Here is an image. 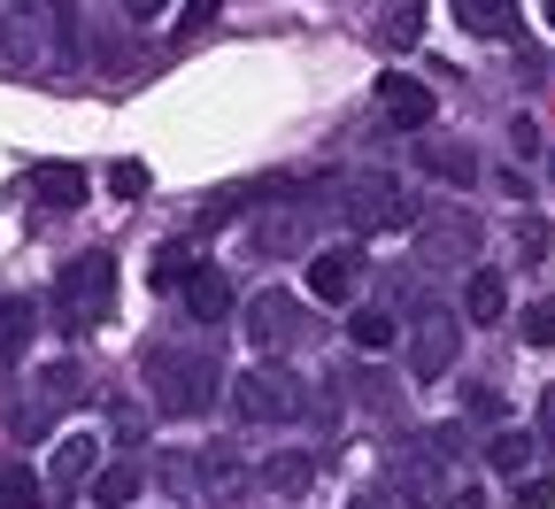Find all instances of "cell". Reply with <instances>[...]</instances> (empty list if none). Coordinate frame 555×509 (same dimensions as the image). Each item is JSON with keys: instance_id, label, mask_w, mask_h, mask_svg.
I'll list each match as a JSON object with an SVG mask.
<instances>
[{"instance_id": "obj_1", "label": "cell", "mask_w": 555, "mask_h": 509, "mask_svg": "<svg viewBox=\"0 0 555 509\" xmlns=\"http://www.w3.org/2000/svg\"><path fill=\"white\" fill-rule=\"evenodd\" d=\"M108 302H116V263H108L101 247L69 255V263L54 270V325H62V332H93V325L108 317Z\"/></svg>"}, {"instance_id": "obj_2", "label": "cell", "mask_w": 555, "mask_h": 509, "mask_svg": "<svg viewBox=\"0 0 555 509\" xmlns=\"http://www.w3.org/2000/svg\"><path fill=\"white\" fill-rule=\"evenodd\" d=\"M147 394L163 402V417H201L217 402V362L201 347H147Z\"/></svg>"}, {"instance_id": "obj_3", "label": "cell", "mask_w": 555, "mask_h": 509, "mask_svg": "<svg viewBox=\"0 0 555 509\" xmlns=\"http://www.w3.org/2000/svg\"><path fill=\"white\" fill-rule=\"evenodd\" d=\"M232 409L247 424H286V417H301V379L286 362H255V371L232 379Z\"/></svg>"}, {"instance_id": "obj_4", "label": "cell", "mask_w": 555, "mask_h": 509, "mask_svg": "<svg viewBox=\"0 0 555 509\" xmlns=\"http://www.w3.org/2000/svg\"><path fill=\"white\" fill-rule=\"evenodd\" d=\"M339 201H347V225L356 232H409V193H401L393 170H356Z\"/></svg>"}, {"instance_id": "obj_5", "label": "cell", "mask_w": 555, "mask_h": 509, "mask_svg": "<svg viewBox=\"0 0 555 509\" xmlns=\"http://www.w3.org/2000/svg\"><path fill=\"white\" fill-rule=\"evenodd\" d=\"M455 347H463V325H455L448 309H433V302L409 309V371H416V379H448Z\"/></svg>"}, {"instance_id": "obj_6", "label": "cell", "mask_w": 555, "mask_h": 509, "mask_svg": "<svg viewBox=\"0 0 555 509\" xmlns=\"http://www.w3.org/2000/svg\"><path fill=\"white\" fill-rule=\"evenodd\" d=\"M47 47H54V16L39 9V0H16V9H0V54H9L16 69L47 62Z\"/></svg>"}, {"instance_id": "obj_7", "label": "cell", "mask_w": 555, "mask_h": 509, "mask_svg": "<svg viewBox=\"0 0 555 509\" xmlns=\"http://www.w3.org/2000/svg\"><path fill=\"white\" fill-rule=\"evenodd\" d=\"M448 456H440V441H416V448H393L386 456V486L401 494V501H440V471Z\"/></svg>"}, {"instance_id": "obj_8", "label": "cell", "mask_w": 555, "mask_h": 509, "mask_svg": "<svg viewBox=\"0 0 555 509\" xmlns=\"http://www.w3.org/2000/svg\"><path fill=\"white\" fill-rule=\"evenodd\" d=\"M247 340L255 347H309V309H294V294H255L247 302Z\"/></svg>"}, {"instance_id": "obj_9", "label": "cell", "mask_w": 555, "mask_h": 509, "mask_svg": "<svg viewBox=\"0 0 555 509\" xmlns=\"http://www.w3.org/2000/svg\"><path fill=\"white\" fill-rule=\"evenodd\" d=\"M378 109H386V124H401V131H425V124H433V86L409 78V69H386V78H378Z\"/></svg>"}, {"instance_id": "obj_10", "label": "cell", "mask_w": 555, "mask_h": 509, "mask_svg": "<svg viewBox=\"0 0 555 509\" xmlns=\"http://www.w3.org/2000/svg\"><path fill=\"white\" fill-rule=\"evenodd\" d=\"M93 471H101V441L93 432H69V441L54 448V463H47V486L78 494V486H93Z\"/></svg>"}, {"instance_id": "obj_11", "label": "cell", "mask_w": 555, "mask_h": 509, "mask_svg": "<svg viewBox=\"0 0 555 509\" xmlns=\"http://www.w3.org/2000/svg\"><path fill=\"white\" fill-rule=\"evenodd\" d=\"M309 294L317 302H356V247H317L309 255Z\"/></svg>"}, {"instance_id": "obj_12", "label": "cell", "mask_w": 555, "mask_h": 509, "mask_svg": "<svg viewBox=\"0 0 555 509\" xmlns=\"http://www.w3.org/2000/svg\"><path fill=\"white\" fill-rule=\"evenodd\" d=\"M178 294H185V309H193L201 325H224V317H232V278H224V270H208V263L178 285Z\"/></svg>"}, {"instance_id": "obj_13", "label": "cell", "mask_w": 555, "mask_h": 509, "mask_svg": "<svg viewBox=\"0 0 555 509\" xmlns=\"http://www.w3.org/2000/svg\"><path fill=\"white\" fill-rule=\"evenodd\" d=\"M455 24L470 39H517V0H455Z\"/></svg>"}, {"instance_id": "obj_14", "label": "cell", "mask_w": 555, "mask_h": 509, "mask_svg": "<svg viewBox=\"0 0 555 509\" xmlns=\"http://www.w3.org/2000/svg\"><path fill=\"white\" fill-rule=\"evenodd\" d=\"M502 309H509L502 270H470V278H463V317H470V325H502Z\"/></svg>"}, {"instance_id": "obj_15", "label": "cell", "mask_w": 555, "mask_h": 509, "mask_svg": "<svg viewBox=\"0 0 555 509\" xmlns=\"http://www.w3.org/2000/svg\"><path fill=\"white\" fill-rule=\"evenodd\" d=\"M31 193H39V208H86V170H69V163H47L39 178H31Z\"/></svg>"}, {"instance_id": "obj_16", "label": "cell", "mask_w": 555, "mask_h": 509, "mask_svg": "<svg viewBox=\"0 0 555 509\" xmlns=\"http://www.w3.org/2000/svg\"><path fill=\"white\" fill-rule=\"evenodd\" d=\"M139 486H147V479H139V463H108V471H93V486H86V494H93L101 509H131V501H139Z\"/></svg>"}, {"instance_id": "obj_17", "label": "cell", "mask_w": 555, "mask_h": 509, "mask_svg": "<svg viewBox=\"0 0 555 509\" xmlns=\"http://www.w3.org/2000/svg\"><path fill=\"white\" fill-rule=\"evenodd\" d=\"M425 247H433L440 263H463V255L478 247V232H470V216H433V225H425Z\"/></svg>"}, {"instance_id": "obj_18", "label": "cell", "mask_w": 555, "mask_h": 509, "mask_svg": "<svg viewBox=\"0 0 555 509\" xmlns=\"http://www.w3.org/2000/svg\"><path fill=\"white\" fill-rule=\"evenodd\" d=\"M201 270V255L185 247V240H170V247H155V263H147V278H155V294H178V285Z\"/></svg>"}, {"instance_id": "obj_19", "label": "cell", "mask_w": 555, "mask_h": 509, "mask_svg": "<svg viewBox=\"0 0 555 509\" xmlns=\"http://www.w3.org/2000/svg\"><path fill=\"white\" fill-rule=\"evenodd\" d=\"M425 163H433L448 186H478V155H470V148H455V139H425Z\"/></svg>"}, {"instance_id": "obj_20", "label": "cell", "mask_w": 555, "mask_h": 509, "mask_svg": "<svg viewBox=\"0 0 555 509\" xmlns=\"http://www.w3.org/2000/svg\"><path fill=\"white\" fill-rule=\"evenodd\" d=\"M347 340L378 355V347H393V340H401V317H393V309H356V317H347Z\"/></svg>"}, {"instance_id": "obj_21", "label": "cell", "mask_w": 555, "mask_h": 509, "mask_svg": "<svg viewBox=\"0 0 555 509\" xmlns=\"http://www.w3.org/2000/svg\"><path fill=\"white\" fill-rule=\"evenodd\" d=\"M262 486H270V494H309V486H317V463H309V456H270V463H262Z\"/></svg>"}, {"instance_id": "obj_22", "label": "cell", "mask_w": 555, "mask_h": 509, "mask_svg": "<svg viewBox=\"0 0 555 509\" xmlns=\"http://www.w3.org/2000/svg\"><path fill=\"white\" fill-rule=\"evenodd\" d=\"M31 325H39V309H31V302H0V362H16V355H24Z\"/></svg>"}, {"instance_id": "obj_23", "label": "cell", "mask_w": 555, "mask_h": 509, "mask_svg": "<svg viewBox=\"0 0 555 509\" xmlns=\"http://www.w3.org/2000/svg\"><path fill=\"white\" fill-rule=\"evenodd\" d=\"M425 39V0H409V9H386L378 16V47H416Z\"/></svg>"}, {"instance_id": "obj_24", "label": "cell", "mask_w": 555, "mask_h": 509, "mask_svg": "<svg viewBox=\"0 0 555 509\" xmlns=\"http://www.w3.org/2000/svg\"><path fill=\"white\" fill-rule=\"evenodd\" d=\"M224 16V0H185V9H178V24H170V47H193L208 24H217Z\"/></svg>"}, {"instance_id": "obj_25", "label": "cell", "mask_w": 555, "mask_h": 509, "mask_svg": "<svg viewBox=\"0 0 555 509\" xmlns=\"http://www.w3.org/2000/svg\"><path fill=\"white\" fill-rule=\"evenodd\" d=\"M47 501V486H39V471H0V509H39Z\"/></svg>"}, {"instance_id": "obj_26", "label": "cell", "mask_w": 555, "mask_h": 509, "mask_svg": "<svg viewBox=\"0 0 555 509\" xmlns=\"http://www.w3.org/2000/svg\"><path fill=\"white\" fill-rule=\"evenodd\" d=\"M532 448H540L532 432H494V448H486V463H494V471H525V463H532Z\"/></svg>"}, {"instance_id": "obj_27", "label": "cell", "mask_w": 555, "mask_h": 509, "mask_svg": "<svg viewBox=\"0 0 555 509\" xmlns=\"http://www.w3.org/2000/svg\"><path fill=\"white\" fill-rule=\"evenodd\" d=\"M301 240H309L301 216H270V225L255 232V247H262V255H286V247H301Z\"/></svg>"}, {"instance_id": "obj_28", "label": "cell", "mask_w": 555, "mask_h": 509, "mask_svg": "<svg viewBox=\"0 0 555 509\" xmlns=\"http://www.w3.org/2000/svg\"><path fill=\"white\" fill-rule=\"evenodd\" d=\"M347 394H363L371 409H393V379H378V371H347Z\"/></svg>"}, {"instance_id": "obj_29", "label": "cell", "mask_w": 555, "mask_h": 509, "mask_svg": "<svg viewBox=\"0 0 555 509\" xmlns=\"http://www.w3.org/2000/svg\"><path fill=\"white\" fill-rule=\"evenodd\" d=\"M525 347H555V302H532L525 309Z\"/></svg>"}, {"instance_id": "obj_30", "label": "cell", "mask_w": 555, "mask_h": 509, "mask_svg": "<svg viewBox=\"0 0 555 509\" xmlns=\"http://www.w3.org/2000/svg\"><path fill=\"white\" fill-rule=\"evenodd\" d=\"M108 193L139 201V193H147V163H108Z\"/></svg>"}, {"instance_id": "obj_31", "label": "cell", "mask_w": 555, "mask_h": 509, "mask_svg": "<svg viewBox=\"0 0 555 509\" xmlns=\"http://www.w3.org/2000/svg\"><path fill=\"white\" fill-rule=\"evenodd\" d=\"M39 394H47V402H69V394H78V362H54V371H39Z\"/></svg>"}, {"instance_id": "obj_32", "label": "cell", "mask_w": 555, "mask_h": 509, "mask_svg": "<svg viewBox=\"0 0 555 509\" xmlns=\"http://www.w3.org/2000/svg\"><path fill=\"white\" fill-rule=\"evenodd\" d=\"M347 509H409L393 486H356V494H347Z\"/></svg>"}, {"instance_id": "obj_33", "label": "cell", "mask_w": 555, "mask_h": 509, "mask_svg": "<svg viewBox=\"0 0 555 509\" xmlns=\"http://www.w3.org/2000/svg\"><path fill=\"white\" fill-rule=\"evenodd\" d=\"M116 441L139 448V441H147V417H139V409H116Z\"/></svg>"}, {"instance_id": "obj_34", "label": "cell", "mask_w": 555, "mask_h": 509, "mask_svg": "<svg viewBox=\"0 0 555 509\" xmlns=\"http://www.w3.org/2000/svg\"><path fill=\"white\" fill-rule=\"evenodd\" d=\"M470 417H478V424H494V417H502V394H478V386H470Z\"/></svg>"}, {"instance_id": "obj_35", "label": "cell", "mask_w": 555, "mask_h": 509, "mask_svg": "<svg viewBox=\"0 0 555 509\" xmlns=\"http://www.w3.org/2000/svg\"><path fill=\"white\" fill-rule=\"evenodd\" d=\"M517 501H525V509H547V501H555V486H547V479H525V494H517Z\"/></svg>"}, {"instance_id": "obj_36", "label": "cell", "mask_w": 555, "mask_h": 509, "mask_svg": "<svg viewBox=\"0 0 555 509\" xmlns=\"http://www.w3.org/2000/svg\"><path fill=\"white\" fill-rule=\"evenodd\" d=\"M540 441H547V448H555V386H547V394H540Z\"/></svg>"}, {"instance_id": "obj_37", "label": "cell", "mask_w": 555, "mask_h": 509, "mask_svg": "<svg viewBox=\"0 0 555 509\" xmlns=\"http://www.w3.org/2000/svg\"><path fill=\"white\" fill-rule=\"evenodd\" d=\"M448 509H486V494H478V486H455V494H448Z\"/></svg>"}, {"instance_id": "obj_38", "label": "cell", "mask_w": 555, "mask_h": 509, "mask_svg": "<svg viewBox=\"0 0 555 509\" xmlns=\"http://www.w3.org/2000/svg\"><path fill=\"white\" fill-rule=\"evenodd\" d=\"M170 0H124V16H163Z\"/></svg>"}, {"instance_id": "obj_39", "label": "cell", "mask_w": 555, "mask_h": 509, "mask_svg": "<svg viewBox=\"0 0 555 509\" xmlns=\"http://www.w3.org/2000/svg\"><path fill=\"white\" fill-rule=\"evenodd\" d=\"M540 24H547V31H555V0H540Z\"/></svg>"}, {"instance_id": "obj_40", "label": "cell", "mask_w": 555, "mask_h": 509, "mask_svg": "<svg viewBox=\"0 0 555 509\" xmlns=\"http://www.w3.org/2000/svg\"><path fill=\"white\" fill-rule=\"evenodd\" d=\"M547 186H555V148H547Z\"/></svg>"}]
</instances>
